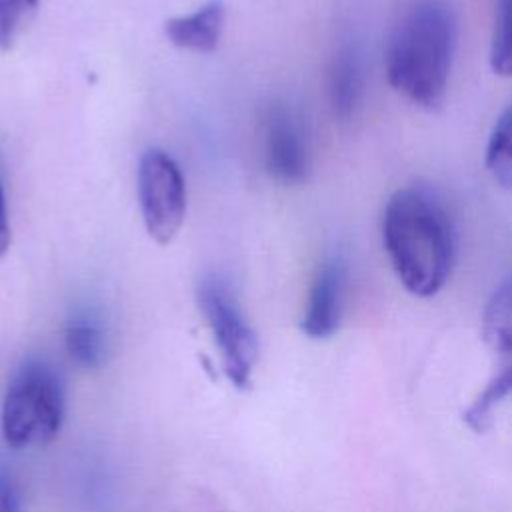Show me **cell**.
I'll list each match as a JSON object with an SVG mask.
<instances>
[{"mask_svg": "<svg viewBox=\"0 0 512 512\" xmlns=\"http://www.w3.org/2000/svg\"><path fill=\"white\" fill-rule=\"evenodd\" d=\"M382 240L396 278L410 294L428 298L444 286L454 262V230L430 192L396 190L384 208Z\"/></svg>", "mask_w": 512, "mask_h": 512, "instance_id": "obj_1", "label": "cell"}, {"mask_svg": "<svg viewBox=\"0 0 512 512\" xmlns=\"http://www.w3.org/2000/svg\"><path fill=\"white\" fill-rule=\"evenodd\" d=\"M456 26L440 0H422L396 26L388 52L390 86L422 108H436L446 92Z\"/></svg>", "mask_w": 512, "mask_h": 512, "instance_id": "obj_2", "label": "cell"}, {"mask_svg": "<svg viewBox=\"0 0 512 512\" xmlns=\"http://www.w3.org/2000/svg\"><path fill=\"white\" fill-rule=\"evenodd\" d=\"M66 414L64 382L42 356H26L12 370L0 408V430L8 446L20 450L52 442Z\"/></svg>", "mask_w": 512, "mask_h": 512, "instance_id": "obj_3", "label": "cell"}, {"mask_svg": "<svg viewBox=\"0 0 512 512\" xmlns=\"http://www.w3.org/2000/svg\"><path fill=\"white\" fill-rule=\"evenodd\" d=\"M198 308L220 352L222 370L236 388H248L258 360V336L226 278L208 274L200 280Z\"/></svg>", "mask_w": 512, "mask_h": 512, "instance_id": "obj_4", "label": "cell"}, {"mask_svg": "<svg viewBox=\"0 0 512 512\" xmlns=\"http://www.w3.org/2000/svg\"><path fill=\"white\" fill-rule=\"evenodd\" d=\"M138 202L146 232L158 244H170L186 216V182L176 160L150 148L138 164Z\"/></svg>", "mask_w": 512, "mask_h": 512, "instance_id": "obj_5", "label": "cell"}, {"mask_svg": "<svg viewBox=\"0 0 512 512\" xmlns=\"http://www.w3.org/2000/svg\"><path fill=\"white\" fill-rule=\"evenodd\" d=\"M482 334L496 362L484 390L462 414L474 432H484L490 426L492 410L512 394V278L490 296L484 308Z\"/></svg>", "mask_w": 512, "mask_h": 512, "instance_id": "obj_6", "label": "cell"}, {"mask_svg": "<svg viewBox=\"0 0 512 512\" xmlns=\"http://www.w3.org/2000/svg\"><path fill=\"white\" fill-rule=\"evenodd\" d=\"M262 158L266 172L280 184L294 186L308 178L310 152L300 116L284 102L268 106L262 118Z\"/></svg>", "mask_w": 512, "mask_h": 512, "instance_id": "obj_7", "label": "cell"}, {"mask_svg": "<svg viewBox=\"0 0 512 512\" xmlns=\"http://www.w3.org/2000/svg\"><path fill=\"white\" fill-rule=\"evenodd\" d=\"M344 288H346V268L340 258H328L316 272L304 314L300 320V330L314 340L330 338L340 322L344 310Z\"/></svg>", "mask_w": 512, "mask_h": 512, "instance_id": "obj_8", "label": "cell"}, {"mask_svg": "<svg viewBox=\"0 0 512 512\" xmlns=\"http://www.w3.org/2000/svg\"><path fill=\"white\" fill-rule=\"evenodd\" d=\"M64 348L76 366L84 370L100 368L110 348L104 316L92 306H76L64 324Z\"/></svg>", "mask_w": 512, "mask_h": 512, "instance_id": "obj_9", "label": "cell"}, {"mask_svg": "<svg viewBox=\"0 0 512 512\" xmlns=\"http://www.w3.org/2000/svg\"><path fill=\"white\" fill-rule=\"evenodd\" d=\"M226 24V6L220 0H210L190 14L166 20L164 34L176 48L192 52L216 50Z\"/></svg>", "mask_w": 512, "mask_h": 512, "instance_id": "obj_10", "label": "cell"}, {"mask_svg": "<svg viewBox=\"0 0 512 512\" xmlns=\"http://www.w3.org/2000/svg\"><path fill=\"white\" fill-rule=\"evenodd\" d=\"M362 66L352 46H342L328 70V98L332 112L340 120H350L362 100Z\"/></svg>", "mask_w": 512, "mask_h": 512, "instance_id": "obj_11", "label": "cell"}, {"mask_svg": "<svg viewBox=\"0 0 512 512\" xmlns=\"http://www.w3.org/2000/svg\"><path fill=\"white\" fill-rule=\"evenodd\" d=\"M484 164L500 188L512 190V102L504 108L490 132Z\"/></svg>", "mask_w": 512, "mask_h": 512, "instance_id": "obj_12", "label": "cell"}, {"mask_svg": "<svg viewBox=\"0 0 512 512\" xmlns=\"http://www.w3.org/2000/svg\"><path fill=\"white\" fill-rule=\"evenodd\" d=\"M490 66L498 76H512V0H496Z\"/></svg>", "mask_w": 512, "mask_h": 512, "instance_id": "obj_13", "label": "cell"}, {"mask_svg": "<svg viewBox=\"0 0 512 512\" xmlns=\"http://www.w3.org/2000/svg\"><path fill=\"white\" fill-rule=\"evenodd\" d=\"M40 0H0V50H10Z\"/></svg>", "mask_w": 512, "mask_h": 512, "instance_id": "obj_14", "label": "cell"}, {"mask_svg": "<svg viewBox=\"0 0 512 512\" xmlns=\"http://www.w3.org/2000/svg\"><path fill=\"white\" fill-rule=\"evenodd\" d=\"M0 512H22L20 484L4 464H0Z\"/></svg>", "mask_w": 512, "mask_h": 512, "instance_id": "obj_15", "label": "cell"}, {"mask_svg": "<svg viewBox=\"0 0 512 512\" xmlns=\"http://www.w3.org/2000/svg\"><path fill=\"white\" fill-rule=\"evenodd\" d=\"M10 218H8V204H6V192H4V184H2V176H0V258L8 252L10 248Z\"/></svg>", "mask_w": 512, "mask_h": 512, "instance_id": "obj_16", "label": "cell"}]
</instances>
